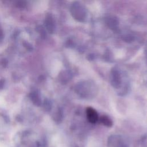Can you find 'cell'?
I'll return each mask as SVG.
<instances>
[{
  "mask_svg": "<svg viewBox=\"0 0 147 147\" xmlns=\"http://www.w3.org/2000/svg\"><path fill=\"white\" fill-rule=\"evenodd\" d=\"M106 24L110 28L114 29L117 28L118 22L116 18H114L113 16H109L106 18Z\"/></svg>",
  "mask_w": 147,
  "mask_h": 147,
  "instance_id": "4",
  "label": "cell"
},
{
  "mask_svg": "<svg viewBox=\"0 0 147 147\" xmlns=\"http://www.w3.org/2000/svg\"><path fill=\"white\" fill-rule=\"evenodd\" d=\"M111 84L114 88H118L121 86V77L120 73L117 69H112L111 76Z\"/></svg>",
  "mask_w": 147,
  "mask_h": 147,
  "instance_id": "3",
  "label": "cell"
},
{
  "mask_svg": "<svg viewBox=\"0 0 147 147\" xmlns=\"http://www.w3.org/2000/svg\"><path fill=\"white\" fill-rule=\"evenodd\" d=\"M99 120L101 123L106 126L111 127L113 125V121L108 116L102 115L100 117V118H99Z\"/></svg>",
  "mask_w": 147,
  "mask_h": 147,
  "instance_id": "5",
  "label": "cell"
},
{
  "mask_svg": "<svg viewBox=\"0 0 147 147\" xmlns=\"http://www.w3.org/2000/svg\"><path fill=\"white\" fill-rule=\"evenodd\" d=\"M86 116L88 121L91 123H95L99 120L98 114L96 111L91 107L86 109Z\"/></svg>",
  "mask_w": 147,
  "mask_h": 147,
  "instance_id": "2",
  "label": "cell"
},
{
  "mask_svg": "<svg viewBox=\"0 0 147 147\" xmlns=\"http://www.w3.org/2000/svg\"><path fill=\"white\" fill-rule=\"evenodd\" d=\"M71 13L74 18L79 21H84L86 18L87 12L85 7L78 2H74L71 6Z\"/></svg>",
  "mask_w": 147,
  "mask_h": 147,
  "instance_id": "1",
  "label": "cell"
}]
</instances>
